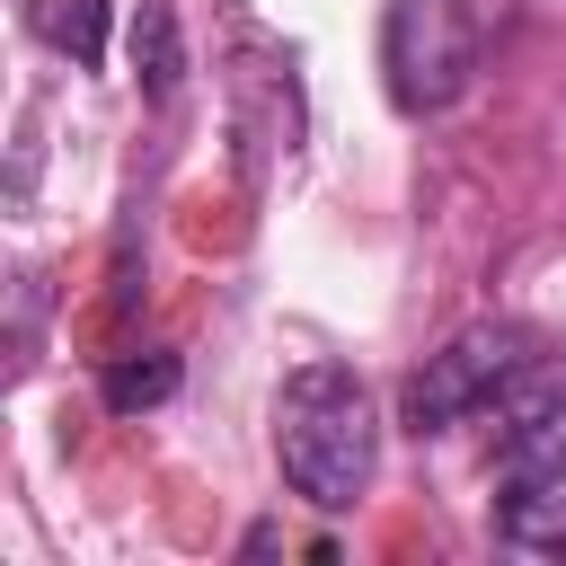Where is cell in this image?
Listing matches in <instances>:
<instances>
[{
    "instance_id": "6da1fadb",
    "label": "cell",
    "mask_w": 566,
    "mask_h": 566,
    "mask_svg": "<svg viewBox=\"0 0 566 566\" xmlns=\"http://www.w3.org/2000/svg\"><path fill=\"white\" fill-rule=\"evenodd\" d=\"M274 460L310 513H354L380 469V407L345 363H310L274 398Z\"/></svg>"
},
{
    "instance_id": "7a4b0ae2",
    "label": "cell",
    "mask_w": 566,
    "mask_h": 566,
    "mask_svg": "<svg viewBox=\"0 0 566 566\" xmlns=\"http://www.w3.org/2000/svg\"><path fill=\"white\" fill-rule=\"evenodd\" d=\"M531 371H539V336L513 327V318H478V327H460L442 354H424V371H407L398 416H407V433H451L460 416L504 407Z\"/></svg>"
},
{
    "instance_id": "3957f363",
    "label": "cell",
    "mask_w": 566,
    "mask_h": 566,
    "mask_svg": "<svg viewBox=\"0 0 566 566\" xmlns=\"http://www.w3.org/2000/svg\"><path fill=\"white\" fill-rule=\"evenodd\" d=\"M380 71L398 115H442L478 80V9L469 0H389L380 18Z\"/></svg>"
},
{
    "instance_id": "277c9868",
    "label": "cell",
    "mask_w": 566,
    "mask_h": 566,
    "mask_svg": "<svg viewBox=\"0 0 566 566\" xmlns=\"http://www.w3.org/2000/svg\"><path fill=\"white\" fill-rule=\"evenodd\" d=\"M177 389H186V363H177L168 345L115 354V363L97 371V398H106V416H150V407H168Z\"/></svg>"
},
{
    "instance_id": "5b68a950",
    "label": "cell",
    "mask_w": 566,
    "mask_h": 566,
    "mask_svg": "<svg viewBox=\"0 0 566 566\" xmlns=\"http://www.w3.org/2000/svg\"><path fill=\"white\" fill-rule=\"evenodd\" d=\"M106 27H115V0H27V35L53 44V53L80 62V71L106 62Z\"/></svg>"
},
{
    "instance_id": "8992f818",
    "label": "cell",
    "mask_w": 566,
    "mask_h": 566,
    "mask_svg": "<svg viewBox=\"0 0 566 566\" xmlns=\"http://www.w3.org/2000/svg\"><path fill=\"white\" fill-rule=\"evenodd\" d=\"M133 80L150 106H168L186 88V35H177V9L168 0H142L133 9Z\"/></svg>"
},
{
    "instance_id": "52a82bcc",
    "label": "cell",
    "mask_w": 566,
    "mask_h": 566,
    "mask_svg": "<svg viewBox=\"0 0 566 566\" xmlns=\"http://www.w3.org/2000/svg\"><path fill=\"white\" fill-rule=\"evenodd\" d=\"M495 539H504V548H531V557H566V478L504 495V504H495Z\"/></svg>"
}]
</instances>
